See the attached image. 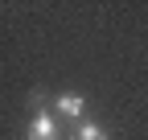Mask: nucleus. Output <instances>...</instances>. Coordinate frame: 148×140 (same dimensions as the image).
<instances>
[{"label":"nucleus","mask_w":148,"mask_h":140,"mask_svg":"<svg viewBox=\"0 0 148 140\" xmlns=\"http://www.w3.org/2000/svg\"><path fill=\"white\" fill-rule=\"evenodd\" d=\"M29 140H58V119L45 115V111H37L29 119Z\"/></svg>","instance_id":"1"},{"label":"nucleus","mask_w":148,"mask_h":140,"mask_svg":"<svg viewBox=\"0 0 148 140\" xmlns=\"http://www.w3.org/2000/svg\"><path fill=\"white\" fill-rule=\"evenodd\" d=\"M53 107H58V115H62V119H82V115H86L82 95H58V103H53Z\"/></svg>","instance_id":"2"},{"label":"nucleus","mask_w":148,"mask_h":140,"mask_svg":"<svg viewBox=\"0 0 148 140\" xmlns=\"http://www.w3.org/2000/svg\"><path fill=\"white\" fill-rule=\"evenodd\" d=\"M74 140H111V136H107V128H99V124H90V119H82V124L74 128Z\"/></svg>","instance_id":"3"}]
</instances>
